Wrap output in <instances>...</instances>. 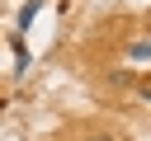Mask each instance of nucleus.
Instances as JSON below:
<instances>
[{"label":"nucleus","mask_w":151,"mask_h":141,"mask_svg":"<svg viewBox=\"0 0 151 141\" xmlns=\"http://www.w3.org/2000/svg\"><path fill=\"white\" fill-rule=\"evenodd\" d=\"M90 141H113V136H90Z\"/></svg>","instance_id":"20e7f679"},{"label":"nucleus","mask_w":151,"mask_h":141,"mask_svg":"<svg viewBox=\"0 0 151 141\" xmlns=\"http://www.w3.org/2000/svg\"><path fill=\"white\" fill-rule=\"evenodd\" d=\"M38 9H42V0H28V5H24V9H19V28H28V24H33V14H38Z\"/></svg>","instance_id":"f03ea898"},{"label":"nucleus","mask_w":151,"mask_h":141,"mask_svg":"<svg viewBox=\"0 0 151 141\" xmlns=\"http://www.w3.org/2000/svg\"><path fill=\"white\" fill-rule=\"evenodd\" d=\"M127 56H132V61H151V38L132 42V47H127Z\"/></svg>","instance_id":"f257e3e1"},{"label":"nucleus","mask_w":151,"mask_h":141,"mask_svg":"<svg viewBox=\"0 0 151 141\" xmlns=\"http://www.w3.org/2000/svg\"><path fill=\"white\" fill-rule=\"evenodd\" d=\"M142 99H146V103H151V85H142Z\"/></svg>","instance_id":"7ed1b4c3"},{"label":"nucleus","mask_w":151,"mask_h":141,"mask_svg":"<svg viewBox=\"0 0 151 141\" xmlns=\"http://www.w3.org/2000/svg\"><path fill=\"white\" fill-rule=\"evenodd\" d=\"M0 108H5V103H0Z\"/></svg>","instance_id":"39448f33"}]
</instances>
